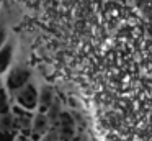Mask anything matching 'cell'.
<instances>
[{"label": "cell", "mask_w": 152, "mask_h": 141, "mask_svg": "<svg viewBox=\"0 0 152 141\" xmlns=\"http://www.w3.org/2000/svg\"><path fill=\"white\" fill-rule=\"evenodd\" d=\"M54 100H56L54 87H51V85H43L41 90H39V98H38V110H39V113H46L48 108L53 105Z\"/></svg>", "instance_id": "obj_6"}, {"label": "cell", "mask_w": 152, "mask_h": 141, "mask_svg": "<svg viewBox=\"0 0 152 141\" xmlns=\"http://www.w3.org/2000/svg\"><path fill=\"white\" fill-rule=\"evenodd\" d=\"M18 136L17 130H2L0 131V141H15Z\"/></svg>", "instance_id": "obj_12"}, {"label": "cell", "mask_w": 152, "mask_h": 141, "mask_svg": "<svg viewBox=\"0 0 152 141\" xmlns=\"http://www.w3.org/2000/svg\"><path fill=\"white\" fill-rule=\"evenodd\" d=\"M2 130H17V128H15V120H13L12 110L0 115V131Z\"/></svg>", "instance_id": "obj_9"}, {"label": "cell", "mask_w": 152, "mask_h": 141, "mask_svg": "<svg viewBox=\"0 0 152 141\" xmlns=\"http://www.w3.org/2000/svg\"><path fill=\"white\" fill-rule=\"evenodd\" d=\"M15 100H17L18 107L25 108L28 111H33L38 108V98H39V90L36 89V85L28 82L25 87H21L20 90L15 92Z\"/></svg>", "instance_id": "obj_1"}, {"label": "cell", "mask_w": 152, "mask_h": 141, "mask_svg": "<svg viewBox=\"0 0 152 141\" xmlns=\"http://www.w3.org/2000/svg\"><path fill=\"white\" fill-rule=\"evenodd\" d=\"M54 126H57L61 136H62V141H72L77 136V123H75V120H74L70 111L62 110V113L59 115L57 123Z\"/></svg>", "instance_id": "obj_4"}, {"label": "cell", "mask_w": 152, "mask_h": 141, "mask_svg": "<svg viewBox=\"0 0 152 141\" xmlns=\"http://www.w3.org/2000/svg\"><path fill=\"white\" fill-rule=\"evenodd\" d=\"M38 141H62V136H61L57 126H51L49 130H48V133L44 134V136H41Z\"/></svg>", "instance_id": "obj_10"}, {"label": "cell", "mask_w": 152, "mask_h": 141, "mask_svg": "<svg viewBox=\"0 0 152 141\" xmlns=\"http://www.w3.org/2000/svg\"><path fill=\"white\" fill-rule=\"evenodd\" d=\"M13 49H15V44L12 41H7L0 48V74H4L10 67L12 59H13Z\"/></svg>", "instance_id": "obj_7"}, {"label": "cell", "mask_w": 152, "mask_h": 141, "mask_svg": "<svg viewBox=\"0 0 152 141\" xmlns=\"http://www.w3.org/2000/svg\"><path fill=\"white\" fill-rule=\"evenodd\" d=\"M51 128V123L48 120L46 113H36L33 117V125H31V134L30 138H33L34 141H38L41 136L48 133V130Z\"/></svg>", "instance_id": "obj_5"}, {"label": "cell", "mask_w": 152, "mask_h": 141, "mask_svg": "<svg viewBox=\"0 0 152 141\" xmlns=\"http://www.w3.org/2000/svg\"><path fill=\"white\" fill-rule=\"evenodd\" d=\"M61 113H62V103H61V100L56 97V100L53 102V105H51L46 111V117H48V120H49L51 126H54V125L57 123V118H59Z\"/></svg>", "instance_id": "obj_8"}, {"label": "cell", "mask_w": 152, "mask_h": 141, "mask_svg": "<svg viewBox=\"0 0 152 141\" xmlns=\"http://www.w3.org/2000/svg\"><path fill=\"white\" fill-rule=\"evenodd\" d=\"M10 111V100H8L7 89H0V115Z\"/></svg>", "instance_id": "obj_11"}, {"label": "cell", "mask_w": 152, "mask_h": 141, "mask_svg": "<svg viewBox=\"0 0 152 141\" xmlns=\"http://www.w3.org/2000/svg\"><path fill=\"white\" fill-rule=\"evenodd\" d=\"M0 89H2V82H0Z\"/></svg>", "instance_id": "obj_15"}, {"label": "cell", "mask_w": 152, "mask_h": 141, "mask_svg": "<svg viewBox=\"0 0 152 141\" xmlns=\"http://www.w3.org/2000/svg\"><path fill=\"white\" fill-rule=\"evenodd\" d=\"M7 28H5V25L4 23H0V48L7 43Z\"/></svg>", "instance_id": "obj_13"}, {"label": "cell", "mask_w": 152, "mask_h": 141, "mask_svg": "<svg viewBox=\"0 0 152 141\" xmlns=\"http://www.w3.org/2000/svg\"><path fill=\"white\" fill-rule=\"evenodd\" d=\"M31 79V71L28 67H25V66H17V67H13L10 72H8L7 75V90H10L12 94H15L17 90H20L21 87H25V85L30 82Z\"/></svg>", "instance_id": "obj_2"}, {"label": "cell", "mask_w": 152, "mask_h": 141, "mask_svg": "<svg viewBox=\"0 0 152 141\" xmlns=\"http://www.w3.org/2000/svg\"><path fill=\"white\" fill-rule=\"evenodd\" d=\"M12 113H13V120H15V128H17L18 134H23V136H30L31 134V125H33V117L34 115L31 111L25 110V108L15 105L12 108Z\"/></svg>", "instance_id": "obj_3"}, {"label": "cell", "mask_w": 152, "mask_h": 141, "mask_svg": "<svg viewBox=\"0 0 152 141\" xmlns=\"http://www.w3.org/2000/svg\"><path fill=\"white\" fill-rule=\"evenodd\" d=\"M15 141H34V140H33V138H30V136H23V134H18Z\"/></svg>", "instance_id": "obj_14"}]
</instances>
